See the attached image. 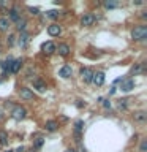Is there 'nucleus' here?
I'll use <instances>...</instances> for the list:
<instances>
[{
    "instance_id": "nucleus-1",
    "label": "nucleus",
    "mask_w": 147,
    "mask_h": 152,
    "mask_svg": "<svg viewBox=\"0 0 147 152\" xmlns=\"http://www.w3.org/2000/svg\"><path fill=\"white\" fill-rule=\"evenodd\" d=\"M146 37H147V27L146 26H138V27L133 28V32H131V38H133V40L141 41V40H144Z\"/></svg>"
},
{
    "instance_id": "nucleus-2",
    "label": "nucleus",
    "mask_w": 147,
    "mask_h": 152,
    "mask_svg": "<svg viewBox=\"0 0 147 152\" xmlns=\"http://www.w3.org/2000/svg\"><path fill=\"white\" fill-rule=\"evenodd\" d=\"M25 114H27V111H25V108H22V106H14L13 111H11V116L16 119V121L24 119V117H25Z\"/></svg>"
},
{
    "instance_id": "nucleus-3",
    "label": "nucleus",
    "mask_w": 147,
    "mask_h": 152,
    "mask_svg": "<svg viewBox=\"0 0 147 152\" xmlns=\"http://www.w3.org/2000/svg\"><path fill=\"white\" fill-rule=\"evenodd\" d=\"M133 87H135V81L133 79H122L120 81V89L123 92H130Z\"/></svg>"
},
{
    "instance_id": "nucleus-4",
    "label": "nucleus",
    "mask_w": 147,
    "mask_h": 152,
    "mask_svg": "<svg viewBox=\"0 0 147 152\" xmlns=\"http://www.w3.org/2000/svg\"><path fill=\"white\" fill-rule=\"evenodd\" d=\"M92 76H93V71L90 68H82L81 70V78H82L84 83H92Z\"/></svg>"
},
{
    "instance_id": "nucleus-5",
    "label": "nucleus",
    "mask_w": 147,
    "mask_h": 152,
    "mask_svg": "<svg viewBox=\"0 0 147 152\" xmlns=\"http://www.w3.org/2000/svg\"><path fill=\"white\" fill-rule=\"evenodd\" d=\"M92 83L95 86H103L104 83V73H101V71H98V73H93L92 76Z\"/></svg>"
},
{
    "instance_id": "nucleus-6",
    "label": "nucleus",
    "mask_w": 147,
    "mask_h": 152,
    "mask_svg": "<svg viewBox=\"0 0 147 152\" xmlns=\"http://www.w3.org/2000/svg\"><path fill=\"white\" fill-rule=\"evenodd\" d=\"M93 22H95V16H93V14H85V16H82V19H81V24H82L84 27L93 26Z\"/></svg>"
},
{
    "instance_id": "nucleus-7",
    "label": "nucleus",
    "mask_w": 147,
    "mask_h": 152,
    "mask_svg": "<svg viewBox=\"0 0 147 152\" xmlns=\"http://www.w3.org/2000/svg\"><path fill=\"white\" fill-rule=\"evenodd\" d=\"M55 51L59 52L60 56H63V57H65V56H68V54H70V46L66 45V43H60L59 46H55Z\"/></svg>"
},
{
    "instance_id": "nucleus-8",
    "label": "nucleus",
    "mask_w": 147,
    "mask_h": 152,
    "mask_svg": "<svg viewBox=\"0 0 147 152\" xmlns=\"http://www.w3.org/2000/svg\"><path fill=\"white\" fill-rule=\"evenodd\" d=\"M60 32H62V28H60L59 24H52V26L47 27V33H49L51 37H59Z\"/></svg>"
},
{
    "instance_id": "nucleus-9",
    "label": "nucleus",
    "mask_w": 147,
    "mask_h": 152,
    "mask_svg": "<svg viewBox=\"0 0 147 152\" xmlns=\"http://www.w3.org/2000/svg\"><path fill=\"white\" fill-rule=\"evenodd\" d=\"M41 49L44 54H52V52H55V45L52 41H46L44 45L41 46Z\"/></svg>"
},
{
    "instance_id": "nucleus-10",
    "label": "nucleus",
    "mask_w": 147,
    "mask_h": 152,
    "mask_svg": "<svg viewBox=\"0 0 147 152\" xmlns=\"http://www.w3.org/2000/svg\"><path fill=\"white\" fill-rule=\"evenodd\" d=\"M19 95H21V98H24V100H33V92L27 87H22L19 90Z\"/></svg>"
},
{
    "instance_id": "nucleus-11",
    "label": "nucleus",
    "mask_w": 147,
    "mask_h": 152,
    "mask_svg": "<svg viewBox=\"0 0 147 152\" xmlns=\"http://www.w3.org/2000/svg\"><path fill=\"white\" fill-rule=\"evenodd\" d=\"M71 73H73V70H71V66L70 65H63V66H62V68H60V71H59V75L62 76V78H70V76H71Z\"/></svg>"
},
{
    "instance_id": "nucleus-12",
    "label": "nucleus",
    "mask_w": 147,
    "mask_h": 152,
    "mask_svg": "<svg viewBox=\"0 0 147 152\" xmlns=\"http://www.w3.org/2000/svg\"><path fill=\"white\" fill-rule=\"evenodd\" d=\"M33 87H35L38 92H44V90H46V83H44V81H41V79H35V81H33Z\"/></svg>"
},
{
    "instance_id": "nucleus-13",
    "label": "nucleus",
    "mask_w": 147,
    "mask_h": 152,
    "mask_svg": "<svg viewBox=\"0 0 147 152\" xmlns=\"http://www.w3.org/2000/svg\"><path fill=\"white\" fill-rule=\"evenodd\" d=\"M21 65H22V60H21V59L13 60V62H11V68H9V73H17L19 68H21Z\"/></svg>"
},
{
    "instance_id": "nucleus-14",
    "label": "nucleus",
    "mask_w": 147,
    "mask_h": 152,
    "mask_svg": "<svg viewBox=\"0 0 147 152\" xmlns=\"http://www.w3.org/2000/svg\"><path fill=\"white\" fill-rule=\"evenodd\" d=\"M27 45H28V35L25 32H22L21 37H19V46H21V48H27Z\"/></svg>"
},
{
    "instance_id": "nucleus-15",
    "label": "nucleus",
    "mask_w": 147,
    "mask_h": 152,
    "mask_svg": "<svg viewBox=\"0 0 147 152\" xmlns=\"http://www.w3.org/2000/svg\"><path fill=\"white\" fill-rule=\"evenodd\" d=\"M57 127H59V124H57L55 121H47L46 125H44V128H46L47 132H55Z\"/></svg>"
},
{
    "instance_id": "nucleus-16",
    "label": "nucleus",
    "mask_w": 147,
    "mask_h": 152,
    "mask_svg": "<svg viewBox=\"0 0 147 152\" xmlns=\"http://www.w3.org/2000/svg\"><path fill=\"white\" fill-rule=\"evenodd\" d=\"M8 27H9L8 18H0V32H7Z\"/></svg>"
},
{
    "instance_id": "nucleus-17",
    "label": "nucleus",
    "mask_w": 147,
    "mask_h": 152,
    "mask_svg": "<svg viewBox=\"0 0 147 152\" xmlns=\"http://www.w3.org/2000/svg\"><path fill=\"white\" fill-rule=\"evenodd\" d=\"M16 27H17V30L24 32V30H25V27H27V21H25V19H17V21H16Z\"/></svg>"
},
{
    "instance_id": "nucleus-18",
    "label": "nucleus",
    "mask_w": 147,
    "mask_h": 152,
    "mask_svg": "<svg viewBox=\"0 0 147 152\" xmlns=\"http://www.w3.org/2000/svg\"><path fill=\"white\" fill-rule=\"evenodd\" d=\"M11 59H8V60H3L2 62V64H0V65H2V70L5 71V73H9V68H11Z\"/></svg>"
},
{
    "instance_id": "nucleus-19",
    "label": "nucleus",
    "mask_w": 147,
    "mask_h": 152,
    "mask_svg": "<svg viewBox=\"0 0 147 152\" xmlns=\"http://www.w3.org/2000/svg\"><path fill=\"white\" fill-rule=\"evenodd\" d=\"M146 119H147V116H146L144 111H139V113L135 114V121H138V122H144Z\"/></svg>"
},
{
    "instance_id": "nucleus-20",
    "label": "nucleus",
    "mask_w": 147,
    "mask_h": 152,
    "mask_svg": "<svg viewBox=\"0 0 147 152\" xmlns=\"http://www.w3.org/2000/svg\"><path fill=\"white\" fill-rule=\"evenodd\" d=\"M9 19H11V21H14V22H16L17 19H19V13H17V10H16V8L9 10ZM9 19H8V21H9Z\"/></svg>"
},
{
    "instance_id": "nucleus-21",
    "label": "nucleus",
    "mask_w": 147,
    "mask_h": 152,
    "mask_svg": "<svg viewBox=\"0 0 147 152\" xmlns=\"http://www.w3.org/2000/svg\"><path fill=\"white\" fill-rule=\"evenodd\" d=\"M104 7H106L108 10L117 8L119 7V2H116V0H108V2H104Z\"/></svg>"
},
{
    "instance_id": "nucleus-22",
    "label": "nucleus",
    "mask_w": 147,
    "mask_h": 152,
    "mask_svg": "<svg viewBox=\"0 0 147 152\" xmlns=\"http://www.w3.org/2000/svg\"><path fill=\"white\" fill-rule=\"evenodd\" d=\"M82 127H84V122L82 121H78V122H76L74 124V133H76V135H81V130H82Z\"/></svg>"
},
{
    "instance_id": "nucleus-23",
    "label": "nucleus",
    "mask_w": 147,
    "mask_h": 152,
    "mask_svg": "<svg viewBox=\"0 0 147 152\" xmlns=\"http://www.w3.org/2000/svg\"><path fill=\"white\" fill-rule=\"evenodd\" d=\"M44 144V140H43L41 136H38L35 141H33V149H40V147Z\"/></svg>"
},
{
    "instance_id": "nucleus-24",
    "label": "nucleus",
    "mask_w": 147,
    "mask_h": 152,
    "mask_svg": "<svg viewBox=\"0 0 147 152\" xmlns=\"http://www.w3.org/2000/svg\"><path fill=\"white\" fill-rule=\"evenodd\" d=\"M0 144L2 146L8 144V133L7 132H0Z\"/></svg>"
},
{
    "instance_id": "nucleus-25",
    "label": "nucleus",
    "mask_w": 147,
    "mask_h": 152,
    "mask_svg": "<svg viewBox=\"0 0 147 152\" xmlns=\"http://www.w3.org/2000/svg\"><path fill=\"white\" fill-rule=\"evenodd\" d=\"M142 70H144V64H138L136 66H133L131 73H133V75H138V73H141Z\"/></svg>"
},
{
    "instance_id": "nucleus-26",
    "label": "nucleus",
    "mask_w": 147,
    "mask_h": 152,
    "mask_svg": "<svg viewBox=\"0 0 147 152\" xmlns=\"http://www.w3.org/2000/svg\"><path fill=\"white\" fill-rule=\"evenodd\" d=\"M46 16L51 18V19H57V18H59V11H55V10H51V11L46 13Z\"/></svg>"
},
{
    "instance_id": "nucleus-27",
    "label": "nucleus",
    "mask_w": 147,
    "mask_h": 152,
    "mask_svg": "<svg viewBox=\"0 0 147 152\" xmlns=\"http://www.w3.org/2000/svg\"><path fill=\"white\" fill-rule=\"evenodd\" d=\"M139 151H141V152H146V151H147V141H146V140L141 142V149H139Z\"/></svg>"
},
{
    "instance_id": "nucleus-28",
    "label": "nucleus",
    "mask_w": 147,
    "mask_h": 152,
    "mask_svg": "<svg viewBox=\"0 0 147 152\" xmlns=\"http://www.w3.org/2000/svg\"><path fill=\"white\" fill-rule=\"evenodd\" d=\"M14 38H16L14 35H9V37H8V45H9V46L14 45Z\"/></svg>"
},
{
    "instance_id": "nucleus-29",
    "label": "nucleus",
    "mask_w": 147,
    "mask_h": 152,
    "mask_svg": "<svg viewBox=\"0 0 147 152\" xmlns=\"http://www.w3.org/2000/svg\"><path fill=\"white\" fill-rule=\"evenodd\" d=\"M28 11H30L32 14H38V8H33V7H30V8H28Z\"/></svg>"
},
{
    "instance_id": "nucleus-30",
    "label": "nucleus",
    "mask_w": 147,
    "mask_h": 152,
    "mask_svg": "<svg viewBox=\"0 0 147 152\" xmlns=\"http://www.w3.org/2000/svg\"><path fill=\"white\" fill-rule=\"evenodd\" d=\"M103 102V106L104 108H111V102H104V100H101Z\"/></svg>"
},
{
    "instance_id": "nucleus-31",
    "label": "nucleus",
    "mask_w": 147,
    "mask_h": 152,
    "mask_svg": "<svg viewBox=\"0 0 147 152\" xmlns=\"http://www.w3.org/2000/svg\"><path fill=\"white\" fill-rule=\"evenodd\" d=\"M16 152H25V147H24V146H19L17 149H16Z\"/></svg>"
},
{
    "instance_id": "nucleus-32",
    "label": "nucleus",
    "mask_w": 147,
    "mask_h": 152,
    "mask_svg": "<svg viewBox=\"0 0 147 152\" xmlns=\"http://www.w3.org/2000/svg\"><path fill=\"white\" fill-rule=\"evenodd\" d=\"M79 152H85V147H82V146H79Z\"/></svg>"
},
{
    "instance_id": "nucleus-33",
    "label": "nucleus",
    "mask_w": 147,
    "mask_h": 152,
    "mask_svg": "<svg viewBox=\"0 0 147 152\" xmlns=\"http://www.w3.org/2000/svg\"><path fill=\"white\" fill-rule=\"evenodd\" d=\"M65 152H74V151H71V149H68V151H65Z\"/></svg>"
},
{
    "instance_id": "nucleus-34",
    "label": "nucleus",
    "mask_w": 147,
    "mask_h": 152,
    "mask_svg": "<svg viewBox=\"0 0 147 152\" xmlns=\"http://www.w3.org/2000/svg\"><path fill=\"white\" fill-rule=\"evenodd\" d=\"M5 152H13V151H11V149H8V151H5Z\"/></svg>"
},
{
    "instance_id": "nucleus-35",
    "label": "nucleus",
    "mask_w": 147,
    "mask_h": 152,
    "mask_svg": "<svg viewBox=\"0 0 147 152\" xmlns=\"http://www.w3.org/2000/svg\"><path fill=\"white\" fill-rule=\"evenodd\" d=\"M30 152H35V149H32V151H30Z\"/></svg>"
}]
</instances>
